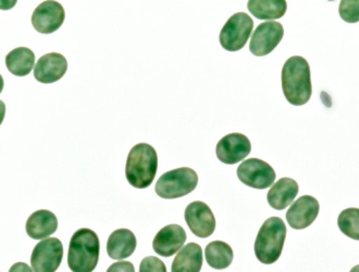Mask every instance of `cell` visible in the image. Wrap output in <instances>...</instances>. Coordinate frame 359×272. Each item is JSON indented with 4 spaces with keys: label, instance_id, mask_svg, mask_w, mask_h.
<instances>
[{
    "label": "cell",
    "instance_id": "cell-1",
    "mask_svg": "<svg viewBox=\"0 0 359 272\" xmlns=\"http://www.w3.org/2000/svg\"><path fill=\"white\" fill-rule=\"evenodd\" d=\"M282 90L292 106H301L311 100L313 94L311 68L303 57L287 59L282 69Z\"/></svg>",
    "mask_w": 359,
    "mask_h": 272
},
{
    "label": "cell",
    "instance_id": "cell-2",
    "mask_svg": "<svg viewBox=\"0 0 359 272\" xmlns=\"http://www.w3.org/2000/svg\"><path fill=\"white\" fill-rule=\"evenodd\" d=\"M158 169V155L149 143L134 145L126 159V176L136 189L149 188Z\"/></svg>",
    "mask_w": 359,
    "mask_h": 272
},
{
    "label": "cell",
    "instance_id": "cell-3",
    "mask_svg": "<svg viewBox=\"0 0 359 272\" xmlns=\"http://www.w3.org/2000/svg\"><path fill=\"white\" fill-rule=\"evenodd\" d=\"M100 243L96 232L88 228L74 232L69 244L68 265L72 272H93L100 259Z\"/></svg>",
    "mask_w": 359,
    "mask_h": 272
},
{
    "label": "cell",
    "instance_id": "cell-4",
    "mask_svg": "<svg viewBox=\"0 0 359 272\" xmlns=\"http://www.w3.org/2000/svg\"><path fill=\"white\" fill-rule=\"evenodd\" d=\"M287 238V226L279 217L266 220L256 238L255 255L260 263L271 265L279 259Z\"/></svg>",
    "mask_w": 359,
    "mask_h": 272
},
{
    "label": "cell",
    "instance_id": "cell-5",
    "mask_svg": "<svg viewBox=\"0 0 359 272\" xmlns=\"http://www.w3.org/2000/svg\"><path fill=\"white\" fill-rule=\"evenodd\" d=\"M198 176L189 167L173 169L163 173L156 183L155 191L161 198L172 200L189 194L196 189Z\"/></svg>",
    "mask_w": 359,
    "mask_h": 272
},
{
    "label": "cell",
    "instance_id": "cell-6",
    "mask_svg": "<svg viewBox=\"0 0 359 272\" xmlns=\"http://www.w3.org/2000/svg\"><path fill=\"white\" fill-rule=\"evenodd\" d=\"M254 22L245 13L232 15L221 29L219 35L222 48L228 51H238L244 48L252 34Z\"/></svg>",
    "mask_w": 359,
    "mask_h": 272
},
{
    "label": "cell",
    "instance_id": "cell-7",
    "mask_svg": "<svg viewBox=\"0 0 359 272\" xmlns=\"http://www.w3.org/2000/svg\"><path fill=\"white\" fill-rule=\"evenodd\" d=\"M238 179L250 188L264 190L273 186L276 181V171L268 164L259 159H250L243 162L238 167Z\"/></svg>",
    "mask_w": 359,
    "mask_h": 272
},
{
    "label": "cell",
    "instance_id": "cell-8",
    "mask_svg": "<svg viewBox=\"0 0 359 272\" xmlns=\"http://www.w3.org/2000/svg\"><path fill=\"white\" fill-rule=\"evenodd\" d=\"M63 258V246L57 238H45L32 252L31 266L34 272H56Z\"/></svg>",
    "mask_w": 359,
    "mask_h": 272
},
{
    "label": "cell",
    "instance_id": "cell-9",
    "mask_svg": "<svg viewBox=\"0 0 359 272\" xmlns=\"http://www.w3.org/2000/svg\"><path fill=\"white\" fill-rule=\"evenodd\" d=\"M284 29L279 22H264L256 27L250 38V50L256 57L268 56L283 38Z\"/></svg>",
    "mask_w": 359,
    "mask_h": 272
},
{
    "label": "cell",
    "instance_id": "cell-10",
    "mask_svg": "<svg viewBox=\"0 0 359 272\" xmlns=\"http://www.w3.org/2000/svg\"><path fill=\"white\" fill-rule=\"evenodd\" d=\"M184 217L187 226L197 238H208L216 229V218L206 203L195 201L187 205Z\"/></svg>",
    "mask_w": 359,
    "mask_h": 272
},
{
    "label": "cell",
    "instance_id": "cell-11",
    "mask_svg": "<svg viewBox=\"0 0 359 272\" xmlns=\"http://www.w3.org/2000/svg\"><path fill=\"white\" fill-rule=\"evenodd\" d=\"M66 17L61 3L54 0L43 1L32 15V25L41 34H51L60 29Z\"/></svg>",
    "mask_w": 359,
    "mask_h": 272
},
{
    "label": "cell",
    "instance_id": "cell-12",
    "mask_svg": "<svg viewBox=\"0 0 359 272\" xmlns=\"http://www.w3.org/2000/svg\"><path fill=\"white\" fill-rule=\"evenodd\" d=\"M252 145L243 134L233 133L224 136L217 143L216 155L224 164L234 165L250 155Z\"/></svg>",
    "mask_w": 359,
    "mask_h": 272
},
{
    "label": "cell",
    "instance_id": "cell-13",
    "mask_svg": "<svg viewBox=\"0 0 359 272\" xmlns=\"http://www.w3.org/2000/svg\"><path fill=\"white\" fill-rule=\"evenodd\" d=\"M320 205L311 195H304L291 205L287 212V220L290 227L295 230L306 229L318 217Z\"/></svg>",
    "mask_w": 359,
    "mask_h": 272
},
{
    "label": "cell",
    "instance_id": "cell-14",
    "mask_svg": "<svg viewBox=\"0 0 359 272\" xmlns=\"http://www.w3.org/2000/svg\"><path fill=\"white\" fill-rule=\"evenodd\" d=\"M68 70V61L58 52H50L41 57L35 64L34 78L41 84H53L65 76Z\"/></svg>",
    "mask_w": 359,
    "mask_h": 272
},
{
    "label": "cell",
    "instance_id": "cell-15",
    "mask_svg": "<svg viewBox=\"0 0 359 272\" xmlns=\"http://www.w3.org/2000/svg\"><path fill=\"white\" fill-rule=\"evenodd\" d=\"M187 241V232L179 224L163 227L156 234L153 241L154 251L163 257H170L177 254Z\"/></svg>",
    "mask_w": 359,
    "mask_h": 272
},
{
    "label": "cell",
    "instance_id": "cell-16",
    "mask_svg": "<svg viewBox=\"0 0 359 272\" xmlns=\"http://www.w3.org/2000/svg\"><path fill=\"white\" fill-rule=\"evenodd\" d=\"M27 234L34 240L48 238L58 229V220L54 213L47 210L33 213L25 224Z\"/></svg>",
    "mask_w": 359,
    "mask_h": 272
},
{
    "label": "cell",
    "instance_id": "cell-17",
    "mask_svg": "<svg viewBox=\"0 0 359 272\" xmlns=\"http://www.w3.org/2000/svg\"><path fill=\"white\" fill-rule=\"evenodd\" d=\"M299 183L294 179L281 178L274 183L267 194V201L274 210H283L299 194Z\"/></svg>",
    "mask_w": 359,
    "mask_h": 272
},
{
    "label": "cell",
    "instance_id": "cell-18",
    "mask_svg": "<svg viewBox=\"0 0 359 272\" xmlns=\"http://www.w3.org/2000/svg\"><path fill=\"white\" fill-rule=\"evenodd\" d=\"M135 234L129 229H118L108 238L107 253L116 260L126 259L134 253L136 248Z\"/></svg>",
    "mask_w": 359,
    "mask_h": 272
},
{
    "label": "cell",
    "instance_id": "cell-19",
    "mask_svg": "<svg viewBox=\"0 0 359 272\" xmlns=\"http://www.w3.org/2000/svg\"><path fill=\"white\" fill-rule=\"evenodd\" d=\"M203 260L202 248L197 243H189L175 256L171 272H201Z\"/></svg>",
    "mask_w": 359,
    "mask_h": 272
},
{
    "label": "cell",
    "instance_id": "cell-20",
    "mask_svg": "<svg viewBox=\"0 0 359 272\" xmlns=\"http://www.w3.org/2000/svg\"><path fill=\"white\" fill-rule=\"evenodd\" d=\"M35 55L31 49L19 47L6 56L8 71L15 76H27L35 68Z\"/></svg>",
    "mask_w": 359,
    "mask_h": 272
},
{
    "label": "cell",
    "instance_id": "cell-21",
    "mask_svg": "<svg viewBox=\"0 0 359 272\" xmlns=\"http://www.w3.org/2000/svg\"><path fill=\"white\" fill-rule=\"evenodd\" d=\"M250 13L259 20H278L287 13V3L284 0H250Z\"/></svg>",
    "mask_w": 359,
    "mask_h": 272
},
{
    "label": "cell",
    "instance_id": "cell-22",
    "mask_svg": "<svg viewBox=\"0 0 359 272\" xmlns=\"http://www.w3.org/2000/svg\"><path fill=\"white\" fill-rule=\"evenodd\" d=\"M207 264L216 270L226 269L233 262V250L224 241L209 243L205 250Z\"/></svg>",
    "mask_w": 359,
    "mask_h": 272
},
{
    "label": "cell",
    "instance_id": "cell-23",
    "mask_svg": "<svg viewBox=\"0 0 359 272\" xmlns=\"http://www.w3.org/2000/svg\"><path fill=\"white\" fill-rule=\"evenodd\" d=\"M337 226L347 238L359 241V208H346L341 212Z\"/></svg>",
    "mask_w": 359,
    "mask_h": 272
},
{
    "label": "cell",
    "instance_id": "cell-24",
    "mask_svg": "<svg viewBox=\"0 0 359 272\" xmlns=\"http://www.w3.org/2000/svg\"><path fill=\"white\" fill-rule=\"evenodd\" d=\"M339 13L346 23L359 22V0H343L339 7Z\"/></svg>",
    "mask_w": 359,
    "mask_h": 272
},
{
    "label": "cell",
    "instance_id": "cell-25",
    "mask_svg": "<svg viewBox=\"0 0 359 272\" xmlns=\"http://www.w3.org/2000/svg\"><path fill=\"white\" fill-rule=\"evenodd\" d=\"M140 272H167V268L163 260L155 256H149L142 260Z\"/></svg>",
    "mask_w": 359,
    "mask_h": 272
},
{
    "label": "cell",
    "instance_id": "cell-26",
    "mask_svg": "<svg viewBox=\"0 0 359 272\" xmlns=\"http://www.w3.org/2000/svg\"><path fill=\"white\" fill-rule=\"evenodd\" d=\"M107 272H135V268L130 262H119V263L112 264L108 268Z\"/></svg>",
    "mask_w": 359,
    "mask_h": 272
},
{
    "label": "cell",
    "instance_id": "cell-27",
    "mask_svg": "<svg viewBox=\"0 0 359 272\" xmlns=\"http://www.w3.org/2000/svg\"><path fill=\"white\" fill-rule=\"evenodd\" d=\"M9 272H34L27 264L17 263L10 268Z\"/></svg>",
    "mask_w": 359,
    "mask_h": 272
},
{
    "label": "cell",
    "instance_id": "cell-28",
    "mask_svg": "<svg viewBox=\"0 0 359 272\" xmlns=\"http://www.w3.org/2000/svg\"><path fill=\"white\" fill-rule=\"evenodd\" d=\"M350 272H359V265L355 266Z\"/></svg>",
    "mask_w": 359,
    "mask_h": 272
}]
</instances>
